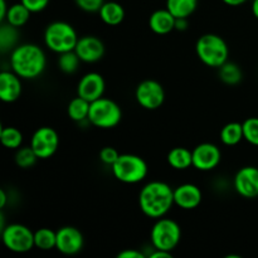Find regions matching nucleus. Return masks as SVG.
Returning <instances> with one entry per match:
<instances>
[{
	"label": "nucleus",
	"instance_id": "nucleus-1",
	"mask_svg": "<svg viewBox=\"0 0 258 258\" xmlns=\"http://www.w3.org/2000/svg\"><path fill=\"white\" fill-rule=\"evenodd\" d=\"M174 204V189L164 181L145 184L139 194V207L146 217L159 219L169 213Z\"/></svg>",
	"mask_w": 258,
	"mask_h": 258
},
{
	"label": "nucleus",
	"instance_id": "nucleus-2",
	"mask_svg": "<svg viewBox=\"0 0 258 258\" xmlns=\"http://www.w3.org/2000/svg\"><path fill=\"white\" fill-rule=\"evenodd\" d=\"M47 58L42 48L33 43L18 44L10 52V67L22 80H35L44 72Z\"/></svg>",
	"mask_w": 258,
	"mask_h": 258
},
{
	"label": "nucleus",
	"instance_id": "nucleus-3",
	"mask_svg": "<svg viewBox=\"0 0 258 258\" xmlns=\"http://www.w3.org/2000/svg\"><path fill=\"white\" fill-rule=\"evenodd\" d=\"M196 53L203 64L212 68H219L228 60L229 49L223 38L213 33H208L197 40Z\"/></svg>",
	"mask_w": 258,
	"mask_h": 258
},
{
	"label": "nucleus",
	"instance_id": "nucleus-4",
	"mask_svg": "<svg viewBox=\"0 0 258 258\" xmlns=\"http://www.w3.org/2000/svg\"><path fill=\"white\" fill-rule=\"evenodd\" d=\"M78 39L75 28L67 22H53L44 30L45 47L57 54L75 50Z\"/></svg>",
	"mask_w": 258,
	"mask_h": 258
},
{
	"label": "nucleus",
	"instance_id": "nucleus-5",
	"mask_svg": "<svg viewBox=\"0 0 258 258\" xmlns=\"http://www.w3.org/2000/svg\"><path fill=\"white\" fill-rule=\"evenodd\" d=\"M113 176L125 184H138L148 175V164L141 156L120 154L117 161L111 166Z\"/></svg>",
	"mask_w": 258,
	"mask_h": 258
},
{
	"label": "nucleus",
	"instance_id": "nucleus-6",
	"mask_svg": "<svg viewBox=\"0 0 258 258\" xmlns=\"http://www.w3.org/2000/svg\"><path fill=\"white\" fill-rule=\"evenodd\" d=\"M122 111L121 107L110 98L101 97L91 102L88 122L98 128H113L121 122Z\"/></svg>",
	"mask_w": 258,
	"mask_h": 258
},
{
	"label": "nucleus",
	"instance_id": "nucleus-7",
	"mask_svg": "<svg viewBox=\"0 0 258 258\" xmlns=\"http://www.w3.org/2000/svg\"><path fill=\"white\" fill-rule=\"evenodd\" d=\"M150 239L155 249L173 252L181 239V229L175 221L163 217L154 223Z\"/></svg>",
	"mask_w": 258,
	"mask_h": 258
},
{
	"label": "nucleus",
	"instance_id": "nucleus-8",
	"mask_svg": "<svg viewBox=\"0 0 258 258\" xmlns=\"http://www.w3.org/2000/svg\"><path fill=\"white\" fill-rule=\"evenodd\" d=\"M3 243L14 253H27L34 246V232L20 223H12L2 229Z\"/></svg>",
	"mask_w": 258,
	"mask_h": 258
},
{
	"label": "nucleus",
	"instance_id": "nucleus-9",
	"mask_svg": "<svg viewBox=\"0 0 258 258\" xmlns=\"http://www.w3.org/2000/svg\"><path fill=\"white\" fill-rule=\"evenodd\" d=\"M135 98L141 107L154 111L163 106L165 101V91L158 81L145 80L136 87Z\"/></svg>",
	"mask_w": 258,
	"mask_h": 258
},
{
	"label": "nucleus",
	"instance_id": "nucleus-10",
	"mask_svg": "<svg viewBox=\"0 0 258 258\" xmlns=\"http://www.w3.org/2000/svg\"><path fill=\"white\" fill-rule=\"evenodd\" d=\"M30 146L39 159H49L59 146V136L54 128L43 126L34 131L30 139Z\"/></svg>",
	"mask_w": 258,
	"mask_h": 258
},
{
	"label": "nucleus",
	"instance_id": "nucleus-11",
	"mask_svg": "<svg viewBox=\"0 0 258 258\" xmlns=\"http://www.w3.org/2000/svg\"><path fill=\"white\" fill-rule=\"evenodd\" d=\"M193 168L199 171H211L222 160L221 149L212 143H202L193 149Z\"/></svg>",
	"mask_w": 258,
	"mask_h": 258
},
{
	"label": "nucleus",
	"instance_id": "nucleus-12",
	"mask_svg": "<svg viewBox=\"0 0 258 258\" xmlns=\"http://www.w3.org/2000/svg\"><path fill=\"white\" fill-rule=\"evenodd\" d=\"M85 244V238L76 227L66 226L57 231V246L55 248L66 256H75L80 253Z\"/></svg>",
	"mask_w": 258,
	"mask_h": 258
},
{
	"label": "nucleus",
	"instance_id": "nucleus-13",
	"mask_svg": "<svg viewBox=\"0 0 258 258\" xmlns=\"http://www.w3.org/2000/svg\"><path fill=\"white\" fill-rule=\"evenodd\" d=\"M234 189L242 198L253 199L258 197V168L244 166L234 175Z\"/></svg>",
	"mask_w": 258,
	"mask_h": 258
},
{
	"label": "nucleus",
	"instance_id": "nucleus-14",
	"mask_svg": "<svg viewBox=\"0 0 258 258\" xmlns=\"http://www.w3.org/2000/svg\"><path fill=\"white\" fill-rule=\"evenodd\" d=\"M106 90V83L102 76L97 72L86 73L80 80L77 86V96L87 100L88 102L103 97Z\"/></svg>",
	"mask_w": 258,
	"mask_h": 258
},
{
	"label": "nucleus",
	"instance_id": "nucleus-15",
	"mask_svg": "<svg viewBox=\"0 0 258 258\" xmlns=\"http://www.w3.org/2000/svg\"><path fill=\"white\" fill-rule=\"evenodd\" d=\"M75 52L85 63H96L105 54V44L95 35H85L76 44Z\"/></svg>",
	"mask_w": 258,
	"mask_h": 258
},
{
	"label": "nucleus",
	"instance_id": "nucleus-16",
	"mask_svg": "<svg viewBox=\"0 0 258 258\" xmlns=\"http://www.w3.org/2000/svg\"><path fill=\"white\" fill-rule=\"evenodd\" d=\"M203 194L196 184L185 183L174 189V204L184 211H191L201 206Z\"/></svg>",
	"mask_w": 258,
	"mask_h": 258
},
{
	"label": "nucleus",
	"instance_id": "nucleus-17",
	"mask_svg": "<svg viewBox=\"0 0 258 258\" xmlns=\"http://www.w3.org/2000/svg\"><path fill=\"white\" fill-rule=\"evenodd\" d=\"M22 78L13 71L0 73V100L5 103L15 102L22 95Z\"/></svg>",
	"mask_w": 258,
	"mask_h": 258
},
{
	"label": "nucleus",
	"instance_id": "nucleus-18",
	"mask_svg": "<svg viewBox=\"0 0 258 258\" xmlns=\"http://www.w3.org/2000/svg\"><path fill=\"white\" fill-rule=\"evenodd\" d=\"M176 18L168 9L155 10L149 18V27L155 34L165 35L175 29Z\"/></svg>",
	"mask_w": 258,
	"mask_h": 258
},
{
	"label": "nucleus",
	"instance_id": "nucleus-19",
	"mask_svg": "<svg viewBox=\"0 0 258 258\" xmlns=\"http://www.w3.org/2000/svg\"><path fill=\"white\" fill-rule=\"evenodd\" d=\"M101 20L105 24L115 27V25L121 24L125 19V9L121 4L116 2H105L101 9L98 10Z\"/></svg>",
	"mask_w": 258,
	"mask_h": 258
},
{
	"label": "nucleus",
	"instance_id": "nucleus-20",
	"mask_svg": "<svg viewBox=\"0 0 258 258\" xmlns=\"http://www.w3.org/2000/svg\"><path fill=\"white\" fill-rule=\"evenodd\" d=\"M166 160L175 170H186L193 166V153L186 148H174L169 151Z\"/></svg>",
	"mask_w": 258,
	"mask_h": 258
},
{
	"label": "nucleus",
	"instance_id": "nucleus-21",
	"mask_svg": "<svg viewBox=\"0 0 258 258\" xmlns=\"http://www.w3.org/2000/svg\"><path fill=\"white\" fill-rule=\"evenodd\" d=\"M221 141L226 146H236L244 140L243 127L239 122H229L224 125L221 130Z\"/></svg>",
	"mask_w": 258,
	"mask_h": 258
},
{
	"label": "nucleus",
	"instance_id": "nucleus-22",
	"mask_svg": "<svg viewBox=\"0 0 258 258\" xmlns=\"http://www.w3.org/2000/svg\"><path fill=\"white\" fill-rule=\"evenodd\" d=\"M91 102L82 98L81 96L73 98L67 107L68 117L76 122H82V121L88 120V113H90Z\"/></svg>",
	"mask_w": 258,
	"mask_h": 258
},
{
	"label": "nucleus",
	"instance_id": "nucleus-23",
	"mask_svg": "<svg viewBox=\"0 0 258 258\" xmlns=\"http://www.w3.org/2000/svg\"><path fill=\"white\" fill-rule=\"evenodd\" d=\"M18 40H19L18 28L13 27L9 23L3 22L0 27V50L3 53L9 52V50L12 52L18 45Z\"/></svg>",
	"mask_w": 258,
	"mask_h": 258
},
{
	"label": "nucleus",
	"instance_id": "nucleus-24",
	"mask_svg": "<svg viewBox=\"0 0 258 258\" xmlns=\"http://www.w3.org/2000/svg\"><path fill=\"white\" fill-rule=\"evenodd\" d=\"M198 7V0H166V9L175 18H189Z\"/></svg>",
	"mask_w": 258,
	"mask_h": 258
},
{
	"label": "nucleus",
	"instance_id": "nucleus-25",
	"mask_svg": "<svg viewBox=\"0 0 258 258\" xmlns=\"http://www.w3.org/2000/svg\"><path fill=\"white\" fill-rule=\"evenodd\" d=\"M30 14H32V12L23 3H17V4H13L9 7L5 22L9 23L13 27L20 28L24 24H27V22L30 18Z\"/></svg>",
	"mask_w": 258,
	"mask_h": 258
},
{
	"label": "nucleus",
	"instance_id": "nucleus-26",
	"mask_svg": "<svg viewBox=\"0 0 258 258\" xmlns=\"http://www.w3.org/2000/svg\"><path fill=\"white\" fill-rule=\"evenodd\" d=\"M218 70L221 81L228 86L238 85L242 81V77H243V73H242L239 66L236 64V63L228 62V60L222 67H219Z\"/></svg>",
	"mask_w": 258,
	"mask_h": 258
},
{
	"label": "nucleus",
	"instance_id": "nucleus-27",
	"mask_svg": "<svg viewBox=\"0 0 258 258\" xmlns=\"http://www.w3.org/2000/svg\"><path fill=\"white\" fill-rule=\"evenodd\" d=\"M34 246L42 251H50L57 246V232L49 228H40L34 232Z\"/></svg>",
	"mask_w": 258,
	"mask_h": 258
},
{
	"label": "nucleus",
	"instance_id": "nucleus-28",
	"mask_svg": "<svg viewBox=\"0 0 258 258\" xmlns=\"http://www.w3.org/2000/svg\"><path fill=\"white\" fill-rule=\"evenodd\" d=\"M0 140H2L3 146L10 150H17L22 146L23 143V134L22 131L18 130L17 127H3L0 133Z\"/></svg>",
	"mask_w": 258,
	"mask_h": 258
},
{
	"label": "nucleus",
	"instance_id": "nucleus-29",
	"mask_svg": "<svg viewBox=\"0 0 258 258\" xmlns=\"http://www.w3.org/2000/svg\"><path fill=\"white\" fill-rule=\"evenodd\" d=\"M81 62L82 60L80 59L75 50L60 53L59 57H58V67L66 75H73L78 70Z\"/></svg>",
	"mask_w": 258,
	"mask_h": 258
},
{
	"label": "nucleus",
	"instance_id": "nucleus-30",
	"mask_svg": "<svg viewBox=\"0 0 258 258\" xmlns=\"http://www.w3.org/2000/svg\"><path fill=\"white\" fill-rule=\"evenodd\" d=\"M38 159L39 158H38L37 154L34 153L30 145L20 146L19 149H17V153H15V164L22 169L32 168L37 163Z\"/></svg>",
	"mask_w": 258,
	"mask_h": 258
},
{
	"label": "nucleus",
	"instance_id": "nucleus-31",
	"mask_svg": "<svg viewBox=\"0 0 258 258\" xmlns=\"http://www.w3.org/2000/svg\"><path fill=\"white\" fill-rule=\"evenodd\" d=\"M243 138L248 144L258 146V117H249L242 122Z\"/></svg>",
	"mask_w": 258,
	"mask_h": 258
},
{
	"label": "nucleus",
	"instance_id": "nucleus-32",
	"mask_svg": "<svg viewBox=\"0 0 258 258\" xmlns=\"http://www.w3.org/2000/svg\"><path fill=\"white\" fill-rule=\"evenodd\" d=\"M118 156H120L118 151L116 150L115 148H111V146H106V148H103L102 150L100 151V160L102 161L105 165L108 166H112L113 164L117 161Z\"/></svg>",
	"mask_w": 258,
	"mask_h": 258
},
{
	"label": "nucleus",
	"instance_id": "nucleus-33",
	"mask_svg": "<svg viewBox=\"0 0 258 258\" xmlns=\"http://www.w3.org/2000/svg\"><path fill=\"white\" fill-rule=\"evenodd\" d=\"M76 5L86 13H96L101 9L105 0H75Z\"/></svg>",
	"mask_w": 258,
	"mask_h": 258
},
{
	"label": "nucleus",
	"instance_id": "nucleus-34",
	"mask_svg": "<svg viewBox=\"0 0 258 258\" xmlns=\"http://www.w3.org/2000/svg\"><path fill=\"white\" fill-rule=\"evenodd\" d=\"M32 13H39L49 4V0H20Z\"/></svg>",
	"mask_w": 258,
	"mask_h": 258
},
{
	"label": "nucleus",
	"instance_id": "nucleus-35",
	"mask_svg": "<svg viewBox=\"0 0 258 258\" xmlns=\"http://www.w3.org/2000/svg\"><path fill=\"white\" fill-rule=\"evenodd\" d=\"M118 258H144L143 252L136 251V249H125L117 254Z\"/></svg>",
	"mask_w": 258,
	"mask_h": 258
},
{
	"label": "nucleus",
	"instance_id": "nucleus-36",
	"mask_svg": "<svg viewBox=\"0 0 258 258\" xmlns=\"http://www.w3.org/2000/svg\"><path fill=\"white\" fill-rule=\"evenodd\" d=\"M171 257H173L171 252L161 251V249H155V248H154V252H151V253L149 254V258H171Z\"/></svg>",
	"mask_w": 258,
	"mask_h": 258
},
{
	"label": "nucleus",
	"instance_id": "nucleus-37",
	"mask_svg": "<svg viewBox=\"0 0 258 258\" xmlns=\"http://www.w3.org/2000/svg\"><path fill=\"white\" fill-rule=\"evenodd\" d=\"M188 28V18H176L175 29L179 32H184Z\"/></svg>",
	"mask_w": 258,
	"mask_h": 258
},
{
	"label": "nucleus",
	"instance_id": "nucleus-38",
	"mask_svg": "<svg viewBox=\"0 0 258 258\" xmlns=\"http://www.w3.org/2000/svg\"><path fill=\"white\" fill-rule=\"evenodd\" d=\"M8 10H9V7L7 5V2H5V0H0V20H2V22H5Z\"/></svg>",
	"mask_w": 258,
	"mask_h": 258
},
{
	"label": "nucleus",
	"instance_id": "nucleus-39",
	"mask_svg": "<svg viewBox=\"0 0 258 258\" xmlns=\"http://www.w3.org/2000/svg\"><path fill=\"white\" fill-rule=\"evenodd\" d=\"M224 4L229 5V7H239V5L244 4L247 0H222Z\"/></svg>",
	"mask_w": 258,
	"mask_h": 258
},
{
	"label": "nucleus",
	"instance_id": "nucleus-40",
	"mask_svg": "<svg viewBox=\"0 0 258 258\" xmlns=\"http://www.w3.org/2000/svg\"><path fill=\"white\" fill-rule=\"evenodd\" d=\"M7 193H5V190L4 189H2V190H0V208H4L5 207V204H7Z\"/></svg>",
	"mask_w": 258,
	"mask_h": 258
},
{
	"label": "nucleus",
	"instance_id": "nucleus-41",
	"mask_svg": "<svg viewBox=\"0 0 258 258\" xmlns=\"http://www.w3.org/2000/svg\"><path fill=\"white\" fill-rule=\"evenodd\" d=\"M252 13H253L254 17L258 19V0H253L252 2Z\"/></svg>",
	"mask_w": 258,
	"mask_h": 258
}]
</instances>
